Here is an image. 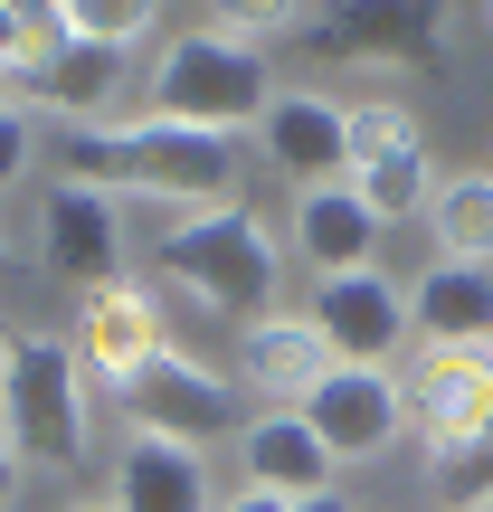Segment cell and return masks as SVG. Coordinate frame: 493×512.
Masks as SVG:
<instances>
[{"instance_id": "18", "label": "cell", "mask_w": 493, "mask_h": 512, "mask_svg": "<svg viewBox=\"0 0 493 512\" xmlns=\"http://www.w3.org/2000/svg\"><path fill=\"white\" fill-rule=\"evenodd\" d=\"M238 465H247L256 494H285V503L332 494V456H323V437H313L294 408H256L247 437H238Z\"/></svg>"}, {"instance_id": "28", "label": "cell", "mask_w": 493, "mask_h": 512, "mask_svg": "<svg viewBox=\"0 0 493 512\" xmlns=\"http://www.w3.org/2000/svg\"><path fill=\"white\" fill-rule=\"evenodd\" d=\"M294 512H361V503H351V494H342V484H332V494H304V503H294Z\"/></svg>"}, {"instance_id": "4", "label": "cell", "mask_w": 493, "mask_h": 512, "mask_svg": "<svg viewBox=\"0 0 493 512\" xmlns=\"http://www.w3.org/2000/svg\"><path fill=\"white\" fill-rule=\"evenodd\" d=\"M143 95H152L143 114H171V124H200V133H228V143H238L256 114L275 105V57L200 19V29H181L143 67Z\"/></svg>"}, {"instance_id": "23", "label": "cell", "mask_w": 493, "mask_h": 512, "mask_svg": "<svg viewBox=\"0 0 493 512\" xmlns=\"http://www.w3.org/2000/svg\"><path fill=\"white\" fill-rule=\"evenodd\" d=\"M427 143V124L408 105H351V162H380V152H408Z\"/></svg>"}, {"instance_id": "8", "label": "cell", "mask_w": 493, "mask_h": 512, "mask_svg": "<svg viewBox=\"0 0 493 512\" xmlns=\"http://www.w3.org/2000/svg\"><path fill=\"white\" fill-rule=\"evenodd\" d=\"M399 408H408V427L427 437V456L493 437V351L408 342V361H399Z\"/></svg>"}, {"instance_id": "34", "label": "cell", "mask_w": 493, "mask_h": 512, "mask_svg": "<svg viewBox=\"0 0 493 512\" xmlns=\"http://www.w3.org/2000/svg\"><path fill=\"white\" fill-rule=\"evenodd\" d=\"M484 512H493V503H484Z\"/></svg>"}, {"instance_id": "12", "label": "cell", "mask_w": 493, "mask_h": 512, "mask_svg": "<svg viewBox=\"0 0 493 512\" xmlns=\"http://www.w3.org/2000/svg\"><path fill=\"white\" fill-rule=\"evenodd\" d=\"M332 370H342V361H332V342L313 332V313L275 304V313H256V323L238 332V389L256 408H304Z\"/></svg>"}, {"instance_id": "7", "label": "cell", "mask_w": 493, "mask_h": 512, "mask_svg": "<svg viewBox=\"0 0 493 512\" xmlns=\"http://www.w3.org/2000/svg\"><path fill=\"white\" fill-rule=\"evenodd\" d=\"M76 370H86V408H114L152 361L171 351V323H162V294L152 285H105L76 304V332H67Z\"/></svg>"}, {"instance_id": "17", "label": "cell", "mask_w": 493, "mask_h": 512, "mask_svg": "<svg viewBox=\"0 0 493 512\" xmlns=\"http://www.w3.org/2000/svg\"><path fill=\"white\" fill-rule=\"evenodd\" d=\"M323 48H342L351 67H427L456 38V10H332L313 19Z\"/></svg>"}, {"instance_id": "15", "label": "cell", "mask_w": 493, "mask_h": 512, "mask_svg": "<svg viewBox=\"0 0 493 512\" xmlns=\"http://www.w3.org/2000/svg\"><path fill=\"white\" fill-rule=\"evenodd\" d=\"M408 342L437 351H493V266H427L408 275Z\"/></svg>"}, {"instance_id": "31", "label": "cell", "mask_w": 493, "mask_h": 512, "mask_svg": "<svg viewBox=\"0 0 493 512\" xmlns=\"http://www.w3.org/2000/svg\"><path fill=\"white\" fill-rule=\"evenodd\" d=\"M0 105H19V76H10V67H0Z\"/></svg>"}, {"instance_id": "29", "label": "cell", "mask_w": 493, "mask_h": 512, "mask_svg": "<svg viewBox=\"0 0 493 512\" xmlns=\"http://www.w3.org/2000/svg\"><path fill=\"white\" fill-rule=\"evenodd\" d=\"M67 512H114V494H76V503H67Z\"/></svg>"}, {"instance_id": "9", "label": "cell", "mask_w": 493, "mask_h": 512, "mask_svg": "<svg viewBox=\"0 0 493 512\" xmlns=\"http://www.w3.org/2000/svg\"><path fill=\"white\" fill-rule=\"evenodd\" d=\"M256 162L294 190H332L351 171V105L342 95H313V86H275V105L247 124Z\"/></svg>"}, {"instance_id": "26", "label": "cell", "mask_w": 493, "mask_h": 512, "mask_svg": "<svg viewBox=\"0 0 493 512\" xmlns=\"http://www.w3.org/2000/svg\"><path fill=\"white\" fill-rule=\"evenodd\" d=\"M219 512H294V503H285V494H256V484H238V494H228Z\"/></svg>"}, {"instance_id": "1", "label": "cell", "mask_w": 493, "mask_h": 512, "mask_svg": "<svg viewBox=\"0 0 493 512\" xmlns=\"http://www.w3.org/2000/svg\"><path fill=\"white\" fill-rule=\"evenodd\" d=\"M57 181L105 190L124 209H219L238 200V143L200 124H171V114H114V124H76L57 133Z\"/></svg>"}, {"instance_id": "16", "label": "cell", "mask_w": 493, "mask_h": 512, "mask_svg": "<svg viewBox=\"0 0 493 512\" xmlns=\"http://www.w3.org/2000/svg\"><path fill=\"white\" fill-rule=\"evenodd\" d=\"M105 494H114V512H219L209 456L200 446H171V437H124Z\"/></svg>"}, {"instance_id": "33", "label": "cell", "mask_w": 493, "mask_h": 512, "mask_svg": "<svg viewBox=\"0 0 493 512\" xmlns=\"http://www.w3.org/2000/svg\"><path fill=\"white\" fill-rule=\"evenodd\" d=\"M484 19H493V10H484Z\"/></svg>"}, {"instance_id": "22", "label": "cell", "mask_w": 493, "mask_h": 512, "mask_svg": "<svg viewBox=\"0 0 493 512\" xmlns=\"http://www.w3.org/2000/svg\"><path fill=\"white\" fill-rule=\"evenodd\" d=\"M427 494H437L446 512H484V503H493V437L427 456Z\"/></svg>"}, {"instance_id": "14", "label": "cell", "mask_w": 493, "mask_h": 512, "mask_svg": "<svg viewBox=\"0 0 493 512\" xmlns=\"http://www.w3.org/2000/svg\"><path fill=\"white\" fill-rule=\"evenodd\" d=\"M380 238H389V228L351 200V181L294 190V209H285V247L313 266V285H323V275H370V266H380Z\"/></svg>"}, {"instance_id": "30", "label": "cell", "mask_w": 493, "mask_h": 512, "mask_svg": "<svg viewBox=\"0 0 493 512\" xmlns=\"http://www.w3.org/2000/svg\"><path fill=\"white\" fill-rule=\"evenodd\" d=\"M10 275H19V247H10V238H0V285H10Z\"/></svg>"}, {"instance_id": "3", "label": "cell", "mask_w": 493, "mask_h": 512, "mask_svg": "<svg viewBox=\"0 0 493 512\" xmlns=\"http://www.w3.org/2000/svg\"><path fill=\"white\" fill-rule=\"evenodd\" d=\"M0 446H10L29 475H76V465L95 456V408H86V370H76L67 332H10Z\"/></svg>"}, {"instance_id": "25", "label": "cell", "mask_w": 493, "mask_h": 512, "mask_svg": "<svg viewBox=\"0 0 493 512\" xmlns=\"http://www.w3.org/2000/svg\"><path fill=\"white\" fill-rule=\"evenodd\" d=\"M0 67H29V10H10V0H0Z\"/></svg>"}, {"instance_id": "2", "label": "cell", "mask_w": 493, "mask_h": 512, "mask_svg": "<svg viewBox=\"0 0 493 512\" xmlns=\"http://www.w3.org/2000/svg\"><path fill=\"white\" fill-rule=\"evenodd\" d=\"M152 266H162L200 313H219V323L247 332L256 313H275V285H285V238H275L247 200H219V209L171 219L162 238H152Z\"/></svg>"}, {"instance_id": "20", "label": "cell", "mask_w": 493, "mask_h": 512, "mask_svg": "<svg viewBox=\"0 0 493 512\" xmlns=\"http://www.w3.org/2000/svg\"><path fill=\"white\" fill-rule=\"evenodd\" d=\"M342 181H351V200H361L380 228H399V219H427V200H437L446 171L427 162V143H408V152H380V162H351Z\"/></svg>"}, {"instance_id": "13", "label": "cell", "mask_w": 493, "mask_h": 512, "mask_svg": "<svg viewBox=\"0 0 493 512\" xmlns=\"http://www.w3.org/2000/svg\"><path fill=\"white\" fill-rule=\"evenodd\" d=\"M124 76H133V57H114V48H57V57H38V67H19V114L29 124H57V133H76V124H114V95H124Z\"/></svg>"}, {"instance_id": "6", "label": "cell", "mask_w": 493, "mask_h": 512, "mask_svg": "<svg viewBox=\"0 0 493 512\" xmlns=\"http://www.w3.org/2000/svg\"><path fill=\"white\" fill-rule=\"evenodd\" d=\"M38 266L86 304L105 285H133V209L105 200V190H76V181H48L38 200Z\"/></svg>"}, {"instance_id": "21", "label": "cell", "mask_w": 493, "mask_h": 512, "mask_svg": "<svg viewBox=\"0 0 493 512\" xmlns=\"http://www.w3.org/2000/svg\"><path fill=\"white\" fill-rule=\"evenodd\" d=\"M57 29H67L76 48H114V57H133L152 29H162V10H152V0H57Z\"/></svg>"}, {"instance_id": "24", "label": "cell", "mask_w": 493, "mask_h": 512, "mask_svg": "<svg viewBox=\"0 0 493 512\" xmlns=\"http://www.w3.org/2000/svg\"><path fill=\"white\" fill-rule=\"evenodd\" d=\"M29 162H38V124H29L19 105H0V200L29 181Z\"/></svg>"}, {"instance_id": "5", "label": "cell", "mask_w": 493, "mask_h": 512, "mask_svg": "<svg viewBox=\"0 0 493 512\" xmlns=\"http://www.w3.org/2000/svg\"><path fill=\"white\" fill-rule=\"evenodd\" d=\"M114 418H133V437L219 446V437H247V389H238V370H219V361H200V351L171 342L162 361L114 399Z\"/></svg>"}, {"instance_id": "10", "label": "cell", "mask_w": 493, "mask_h": 512, "mask_svg": "<svg viewBox=\"0 0 493 512\" xmlns=\"http://www.w3.org/2000/svg\"><path fill=\"white\" fill-rule=\"evenodd\" d=\"M304 313H313V332L332 342V361H351V370L408 361V285H399L389 266H370V275H323Z\"/></svg>"}, {"instance_id": "32", "label": "cell", "mask_w": 493, "mask_h": 512, "mask_svg": "<svg viewBox=\"0 0 493 512\" xmlns=\"http://www.w3.org/2000/svg\"><path fill=\"white\" fill-rule=\"evenodd\" d=\"M0 370H10V323H0Z\"/></svg>"}, {"instance_id": "27", "label": "cell", "mask_w": 493, "mask_h": 512, "mask_svg": "<svg viewBox=\"0 0 493 512\" xmlns=\"http://www.w3.org/2000/svg\"><path fill=\"white\" fill-rule=\"evenodd\" d=\"M19 484H29V465H19V456H10V446H0V512H10V503H19Z\"/></svg>"}, {"instance_id": "19", "label": "cell", "mask_w": 493, "mask_h": 512, "mask_svg": "<svg viewBox=\"0 0 493 512\" xmlns=\"http://www.w3.org/2000/svg\"><path fill=\"white\" fill-rule=\"evenodd\" d=\"M427 238L446 266H493V171H446L427 200Z\"/></svg>"}, {"instance_id": "11", "label": "cell", "mask_w": 493, "mask_h": 512, "mask_svg": "<svg viewBox=\"0 0 493 512\" xmlns=\"http://www.w3.org/2000/svg\"><path fill=\"white\" fill-rule=\"evenodd\" d=\"M294 418L313 427V437H323V456H332V475H342V465H380L389 446L408 437V408H399V370H332L323 389H313L304 408H294Z\"/></svg>"}]
</instances>
